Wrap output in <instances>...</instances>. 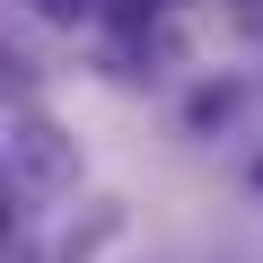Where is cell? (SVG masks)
<instances>
[{"mask_svg":"<svg viewBox=\"0 0 263 263\" xmlns=\"http://www.w3.org/2000/svg\"><path fill=\"white\" fill-rule=\"evenodd\" d=\"M254 193H263V149H254Z\"/></svg>","mask_w":263,"mask_h":263,"instance_id":"cell-5","label":"cell"},{"mask_svg":"<svg viewBox=\"0 0 263 263\" xmlns=\"http://www.w3.org/2000/svg\"><path fill=\"white\" fill-rule=\"evenodd\" d=\"M0 167H9V184L27 193V202H62L70 184H79V141L53 123V114H9V141H0Z\"/></svg>","mask_w":263,"mask_h":263,"instance_id":"cell-1","label":"cell"},{"mask_svg":"<svg viewBox=\"0 0 263 263\" xmlns=\"http://www.w3.org/2000/svg\"><path fill=\"white\" fill-rule=\"evenodd\" d=\"M27 9H35L44 27H88V18H97V0H27Z\"/></svg>","mask_w":263,"mask_h":263,"instance_id":"cell-3","label":"cell"},{"mask_svg":"<svg viewBox=\"0 0 263 263\" xmlns=\"http://www.w3.org/2000/svg\"><path fill=\"white\" fill-rule=\"evenodd\" d=\"M237 97H246L237 79H219V88H193V123H202V132H211V123H228V114H237Z\"/></svg>","mask_w":263,"mask_h":263,"instance_id":"cell-2","label":"cell"},{"mask_svg":"<svg viewBox=\"0 0 263 263\" xmlns=\"http://www.w3.org/2000/svg\"><path fill=\"white\" fill-rule=\"evenodd\" d=\"M219 18H228L237 35H254V44H263V0H219Z\"/></svg>","mask_w":263,"mask_h":263,"instance_id":"cell-4","label":"cell"}]
</instances>
